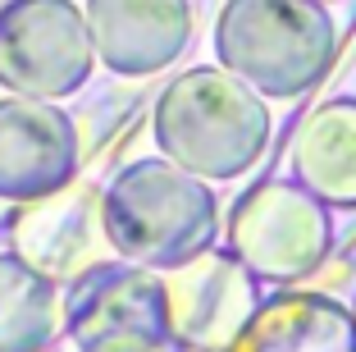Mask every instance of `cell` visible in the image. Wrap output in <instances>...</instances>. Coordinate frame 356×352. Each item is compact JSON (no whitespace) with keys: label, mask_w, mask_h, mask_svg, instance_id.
Returning <instances> with one entry per match:
<instances>
[{"label":"cell","mask_w":356,"mask_h":352,"mask_svg":"<svg viewBox=\"0 0 356 352\" xmlns=\"http://www.w3.org/2000/svg\"><path fill=\"white\" fill-rule=\"evenodd\" d=\"M297 183L325 206H356V101H325L293 137Z\"/></svg>","instance_id":"obj_11"},{"label":"cell","mask_w":356,"mask_h":352,"mask_svg":"<svg viewBox=\"0 0 356 352\" xmlns=\"http://www.w3.org/2000/svg\"><path fill=\"white\" fill-rule=\"evenodd\" d=\"M101 220L119 261L169 270L210 247L220 211L206 178L174 160H133L101 192Z\"/></svg>","instance_id":"obj_2"},{"label":"cell","mask_w":356,"mask_h":352,"mask_svg":"<svg viewBox=\"0 0 356 352\" xmlns=\"http://www.w3.org/2000/svg\"><path fill=\"white\" fill-rule=\"evenodd\" d=\"M69 325L87 352H151L169 330L160 280L133 261H105L74 280Z\"/></svg>","instance_id":"obj_7"},{"label":"cell","mask_w":356,"mask_h":352,"mask_svg":"<svg viewBox=\"0 0 356 352\" xmlns=\"http://www.w3.org/2000/svg\"><path fill=\"white\" fill-rule=\"evenodd\" d=\"M60 325L55 284L28 270L14 252L0 257V352L42 348Z\"/></svg>","instance_id":"obj_12"},{"label":"cell","mask_w":356,"mask_h":352,"mask_svg":"<svg viewBox=\"0 0 356 352\" xmlns=\"http://www.w3.org/2000/svg\"><path fill=\"white\" fill-rule=\"evenodd\" d=\"M165 325L192 348H224L256 311L252 270L233 252H197L160 280Z\"/></svg>","instance_id":"obj_8"},{"label":"cell","mask_w":356,"mask_h":352,"mask_svg":"<svg viewBox=\"0 0 356 352\" xmlns=\"http://www.w3.org/2000/svg\"><path fill=\"white\" fill-rule=\"evenodd\" d=\"M83 19L96 60L119 78H151L192 42L188 0H87Z\"/></svg>","instance_id":"obj_9"},{"label":"cell","mask_w":356,"mask_h":352,"mask_svg":"<svg viewBox=\"0 0 356 352\" xmlns=\"http://www.w3.org/2000/svg\"><path fill=\"white\" fill-rule=\"evenodd\" d=\"M87 19L69 0H10L0 5V87L10 96L60 101L92 78Z\"/></svg>","instance_id":"obj_4"},{"label":"cell","mask_w":356,"mask_h":352,"mask_svg":"<svg viewBox=\"0 0 356 352\" xmlns=\"http://www.w3.org/2000/svg\"><path fill=\"white\" fill-rule=\"evenodd\" d=\"M10 252L51 284H74L87 270L115 261L101 220V192L69 178L46 197L23 201L10 224Z\"/></svg>","instance_id":"obj_6"},{"label":"cell","mask_w":356,"mask_h":352,"mask_svg":"<svg viewBox=\"0 0 356 352\" xmlns=\"http://www.w3.org/2000/svg\"><path fill=\"white\" fill-rule=\"evenodd\" d=\"M78 169L74 119L51 101L5 96L0 101V197L32 201L64 188Z\"/></svg>","instance_id":"obj_10"},{"label":"cell","mask_w":356,"mask_h":352,"mask_svg":"<svg viewBox=\"0 0 356 352\" xmlns=\"http://www.w3.org/2000/svg\"><path fill=\"white\" fill-rule=\"evenodd\" d=\"M215 51L256 96L293 101L329 73L338 23L320 0H229L215 23Z\"/></svg>","instance_id":"obj_3"},{"label":"cell","mask_w":356,"mask_h":352,"mask_svg":"<svg viewBox=\"0 0 356 352\" xmlns=\"http://www.w3.org/2000/svg\"><path fill=\"white\" fill-rule=\"evenodd\" d=\"M334 224L325 201L302 183H261L233 206L229 247L252 275L265 280H302L329 257Z\"/></svg>","instance_id":"obj_5"},{"label":"cell","mask_w":356,"mask_h":352,"mask_svg":"<svg viewBox=\"0 0 356 352\" xmlns=\"http://www.w3.org/2000/svg\"><path fill=\"white\" fill-rule=\"evenodd\" d=\"M320 5H329V0H320Z\"/></svg>","instance_id":"obj_13"},{"label":"cell","mask_w":356,"mask_h":352,"mask_svg":"<svg viewBox=\"0 0 356 352\" xmlns=\"http://www.w3.org/2000/svg\"><path fill=\"white\" fill-rule=\"evenodd\" d=\"M156 142L165 160L210 183L247 174L270 146V110L229 69H188L156 101Z\"/></svg>","instance_id":"obj_1"}]
</instances>
